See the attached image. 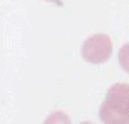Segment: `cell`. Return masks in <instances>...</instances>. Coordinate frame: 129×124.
Listing matches in <instances>:
<instances>
[{"label": "cell", "instance_id": "cell-1", "mask_svg": "<svg viewBox=\"0 0 129 124\" xmlns=\"http://www.w3.org/2000/svg\"><path fill=\"white\" fill-rule=\"evenodd\" d=\"M99 117L106 124L129 122V84L116 83L108 89L99 108Z\"/></svg>", "mask_w": 129, "mask_h": 124}, {"label": "cell", "instance_id": "cell-2", "mask_svg": "<svg viewBox=\"0 0 129 124\" xmlns=\"http://www.w3.org/2000/svg\"><path fill=\"white\" fill-rule=\"evenodd\" d=\"M113 41L106 33H94L84 40L81 46V56L84 61L93 65H101L111 58Z\"/></svg>", "mask_w": 129, "mask_h": 124}, {"label": "cell", "instance_id": "cell-3", "mask_svg": "<svg viewBox=\"0 0 129 124\" xmlns=\"http://www.w3.org/2000/svg\"><path fill=\"white\" fill-rule=\"evenodd\" d=\"M43 124H71V119L63 111H55V113H51L46 117Z\"/></svg>", "mask_w": 129, "mask_h": 124}, {"label": "cell", "instance_id": "cell-4", "mask_svg": "<svg viewBox=\"0 0 129 124\" xmlns=\"http://www.w3.org/2000/svg\"><path fill=\"white\" fill-rule=\"evenodd\" d=\"M119 65H121L122 70L129 75V43L122 45L121 50H119Z\"/></svg>", "mask_w": 129, "mask_h": 124}, {"label": "cell", "instance_id": "cell-5", "mask_svg": "<svg viewBox=\"0 0 129 124\" xmlns=\"http://www.w3.org/2000/svg\"><path fill=\"white\" fill-rule=\"evenodd\" d=\"M46 2H55V4H61V0H46Z\"/></svg>", "mask_w": 129, "mask_h": 124}, {"label": "cell", "instance_id": "cell-6", "mask_svg": "<svg viewBox=\"0 0 129 124\" xmlns=\"http://www.w3.org/2000/svg\"><path fill=\"white\" fill-rule=\"evenodd\" d=\"M81 124H93V122H81Z\"/></svg>", "mask_w": 129, "mask_h": 124}, {"label": "cell", "instance_id": "cell-7", "mask_svg": "<svg viewBox=\"0 0 129 124\" xmlns=\"http://www.w3.org/2000/svg\"><path fill=\"white\" fill-rule=\"evenodd\" d=\"M122 124H129V122H122Z\"/></svg>", "mask_w": 129, "mask_h": 124}]
</instances>
